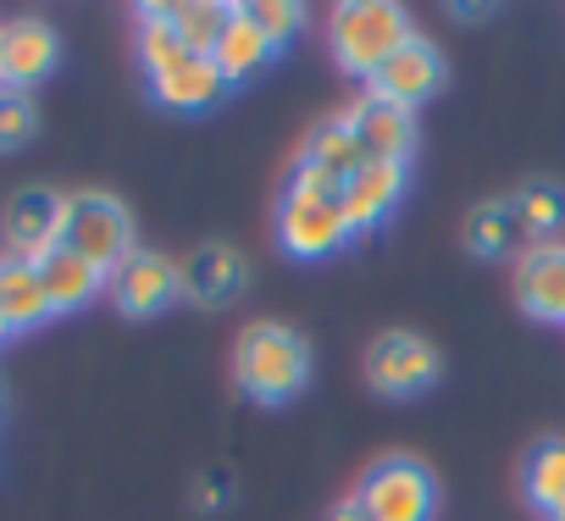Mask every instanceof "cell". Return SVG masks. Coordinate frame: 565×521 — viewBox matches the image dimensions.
Returning <instances> with one entry per match:
<instances>
[{
	"label": "cell",
	"mask_w": 565,
	"mask_h": 521,
	"mask_svg": "<svg viewBox=\"0 0 565 521\" xmlns=\"http://www.w3.org/2000/svg\"><path fill=\"white\" fill-rule=\"evenodd\" d=\"M233 378L249 400L260 405H282L295 400L306 383H311V350L295 328H277V322H255L238 333V350H233Z\"/></svg>",
	"instance_id": "cell-1"
},
{
	"label": "cell",
	"mask_w": 565,
	"mask_h": 521,
	"mask_svg": "<svg viewBox=\"0 0 565 521\" xmlns=\"http://www.w3.org/2000/svg\"><path fill=\"white\" fill-rule=\"evenodd\" d=\"M411 40H416V29H411L405 7H394V0H344V7L328 18L333 62L344 73H361V78H377L383 62Z\"/></svg>",
	"instance_id": "cell-2"
},
{
	"label": "cell",
	"mask_w": 565,
	"mask_h": 521,
	"mask_svg": "<svg viewBox=\"0 0 565 521\" xmlns=\"http://www.w3.org/2000/svg\"><path fill=\"white\" fill-rule=\"evenodd\" d=\"M56 244L73 249V255H84V260H95L100 273H111L122 255L139 249V244H134V216H128V205H122L117 194H95V189L62 194V233H56Z\"/></svg>",
	"instance_id": "cell-3"
},
{
	"label": "cell",
	"mask_w": 565,
	"mask_h": 521,
	"mask_svg": "<svg viewBox=\"0 0 565 521\" xmlns=\"http://www.w3.org/2000/svg\"><path fill=\"white\" fill-rule=\"evenodd\" d=\"M355 504L372 515V521H433L438 510V482L422 460H377L366 477H361V493Z\"/></svg>",
	"instance_id": "cell-4"
},
{
	"label": "cell",
	"mask_w": 565,
	"mask_h": 521,
	"mask_svg": "<svg viewBox=\"0 0 565 521\" xmlns=\"http://www.w3.org/2000/svg\"><path fill=\"white\" fill-rule=\"evenodd\" d=\"M355 238L344 200H317V194H282L277 200V244L300 260H328Z\"/></svg>",
	"instance_id": "cell-5"
},
{
	"label": "cell",
	"mask_w": 565,
	"mask_h": 521,
	"mask_svg": "<svg viewBox=\"0 0 565 521\" xmlns=\"http://www.w3.org/2000/svg\"><path fill=\"white\" fill-rule=\"evenodd\" d=\"M366 383L377 394H388V400H411V394H422V389L438 383V350L422 333L394 328V333L372 339V350H366Z\"/></svg>",
	"instance_id": "cell-6"
},
{
	"label": "cell",
	"mask_w": 565,
	"mask_h": 521,
	"mask_svg": "<svg viewBox=\"0 0 565 521\" xmlns=\"http://www.w3.org/2000/svg\"><path fill=\"white\" fill-rule=\"evenodd\" d=\"M106 295H111V306L122 317H156V311H167L183 295V278H178V267L167 255L134 249L106 273Z\"/></svg>",
	"instance_id": "cell-7"
},
{
	"label": "cell",
	"mask_w": 565,
	"mask_h": 521,
	"mask_svg": "<svg viewBox=\"0 0 565 521\" xmlns=\"http://www.w3.org/2000/svg\"><path fill=\"white\" fill-rule=\"evenodd\" d=\"M62 62V40L45 18H12L0 29V84L7 89H34L40 78H51V67Z\"/></svg>",
	"instance_id": "cell-8"
},
{
	"label": "cell",
	"mask_w": 565,
	"mask_h": 521,
	"mask_svg": "<svg viewBox=\"0 0 565 521\" xmlns=\"http://www.w3.org/2000/svg\"><path fill=\"white\" fill-rule=\"evenodd\" d=\"M178 278H183V300L216 311V306H233V300L244 295V284H249V260H244L233 244L211 238V244H200V249L183 260Z\"/></svg>",
	"instance_id": "cell-9"
},
{
	"label": "cell",
	"mask_w": 565,
	"mask_h": 521,
	"mask_svg": "<svg viewBox=\"0 0 565 521\" xmlns=\"http://www.w3.org/2000/svg\"><path fill=\"white\" fill-rule=\"evenodd\" d=\"M515 300L537 322H565V244H526L515 260Z\"/></svg>",
	"instance_id": "cell-10"
},
{
	"label": "cell",
	"mask_w": 565,
	"mask_h": 521,
	"mask_svg": "<svg viewBox=\"0 0 565 521\" xmlns=\"http://www.w3.org/2000/svg\"><path fill=\"white\" fill-rule=\"evenodd\" d=\"M444 89V56L416 34L411 45H399L388 62H383V73L372 78V95L377 100H394V106H422V100H433Z\"/></svg>",
	"instance_id": "cell-11"
},
{
	"label": "cell",
	"mask_w": 565,
	"mask_h": 521,
	"mask_svg": "<svg viewBox=\"0 0 565 521\" xmlns=\"http://www.w3.org/2000/svg\"><path fill=\"white\" fill-rule=\"evenodd\" d=\"M405 183H411V167L405 161H366L350 183H344V216L355 233H372L377 222L394 216V205L405 200Z\"/></svg>",
	"instance_id": "cell-12"
},
{
	"label": "cell",
	"mask_w": 565,
	"mask_h": 521,
	"mask_svg": "<svg viewBox=\"0 0 565 521\" xmlns=\"http://www.w3.org/2000/svg\"><path fill=\"white\" fill-rule=\"evenodd\" d=\"M344 123L355 128V139L366 145L372 161H405V167H411V150H416V117H411L405 106L366 95L361 106L344 111Z\"/></svg>",
	"instance_id": "cell-13"
},
{
	"label": "cell",
	"mask_w": 565,
	"mask_h": 521,
	"mask_svg": "<svg viewBox=\"0 0 565 521\" xmlns=\"http://www.w3.org/2000/svg\"><path fill=\"white\" fill-rule=\"evenodd\" d=\"M56 233H62V194L23 189L7 200V255L40 260L45 249H56Z\"/></svg>",
	"instance_id": "cell-14"
},
{
	"label": "cell",
	"mask_w": 565,
	"mask_h": 521,
	"mask_svg": "<svg viewBox=\"0 0 565 521\" xmlns=\"http://www.w3.org/2000/svg\"><path fill=\"white\" fill-rule=\"evenodd\" d=\"M40 284H45V300H51V317H67V311H84L95 295H106V273L95 267V260L73 255V249H45L40 260Z\"/></svg>",
	"instance_id": "cell-15"
},
{
	"label": "cell",
	"mask_w": 565,
	"mask_h": 521,
	"mask_svg": "<svg viewBox=\"0 0 565 521\" xmlns=\"http://www.w3.org/2000/svg\"><path fill=\"white\" fill-rule=\"evenodd\" d=\"M150 95L161 100V106H172V111H211L222 95H227V78H222V67L211 62V56H183V62H172L167 73H156L150 78Z\"/></svg>",
	"instance_id": "cell-16"
},
{
	"label": "cell",
	"mask_w": 565,
	"mask_h": 521,
	"mask_svg": "<svg viewBox=\"0 0 565 521\" xmlns=\"http://www.w3.org/2000/svg\"><path fill=\"white\" fill-rule=\"evenodd\" d=\"M45 317H51V300H45L40 267L18 255H0V322H7V333H29Z\"/></svg>",
	"instance_id": "cell-17"
},
{
	"label": "cell",
	"mask_w": 565,
	"mask_h": 521,
	"mask_svg": "<svg viewBox=\"0 0 565 521\" xmlns=\"http://www.w3.org/2000/svg\"><path fill=\"white\" fill-rule=\"evenodd\" d=\"M161 23H172V34L194 51V56H211L216 40L227 34L233 23V7H222V0H161V7H150Z\"/></svg>",
	"instance_id": "cell-18"
},
{
	"label": "cell",
	"mask_w": 565,
	"mask_h": 521,
	"mask_svg": "<svg viewBox=\"0 0 565 521\" xmlns=\"http://www.w3.org/2000/svg\"><path fill=\"white\" fill-rule=\"evenodd\" d=\"M271 56H277V45H271V40H266L238 7H233V23H227V34H222L216 51H211V62L222 67V78H227V84H249Z\"/></svg>",
	"instance_id": "cell-19"
},
{
	"label": "cell",
	"mask_w": 565,
	"mask_h": 521,
	"mask_svg": "<svg viewBox=\"0 0 565 521\" xmlns=\"http://www.w3.org/2000/svg\"><path fill=\"white\" fill-rule=\"evenodd\" d=\"M300 161H311V167H322L328 178H339V183H350L372 156H366V145L355 139V128L344 123V117H333V123H322L311 139H306V150H300Z\"/></svg>",
	"instance_id": "cell-20"
},
{
	"label": "cell",
	"mask_w": 565,
	"mask_h": 521,
	"mask_svg": "<svg viewBox=\"0 0 565 521\" xmlns=\"http://www.w3.org/2000/svg\"><path fill=\"white\" fill-rule=\"evenodd\" d=\"M526 238V227H521V216H515V205L510 200H488V205H471V216H466V244H471V255H510L515 244Z\"/></svg>",
	"instance_id": "cell-21"
},
{
	"label": "cell",
	"mask_w": 565,
	"mask_h": 521,
	"mask_svg": "<svg viewBox=\"0 0 565 521\" xmlns=\"http://www.w3.org/2000/svg\"><path fill=\"white\" fill-rule=\"evenodd\" d=\"M521 488H526V499H532L543 515H554V510L565 504V438H543V444L526 455Z\"/></svg>",
	"instance_id": "cell-22"
},
{
	"label": "cell",
	"mask_w": 565,
	"mask_h": 521,
	"mask_svg": "<svg viewBox=\"0 0 565 521\" xmlns=\"http://www.w3.org/2000/svg\"><path fill=\"white\" fill-rule=\"evenodd\" d=\"M515 216H521V227H526V238L537 233V244L548 238V233H559L565 227V189H554V183H526V189H515Z\"/></svg>",
	"instance_id": "cell-23"
},
{
	"label": "cell",
	"mask_w": 565,
	"mask_h": 521,
	"mask_svg": "<svg viewBox=\"0 0 565 521\" xmlns=\"http://www.w3.org/2000/svg\"><path fill=\"white\" fill-rule=\"evenodd\" d=\"M189 56V45L172 34V23H161L150 7H145V18H139V62H145V73L156 78V73H167L172 62H183Z\"/></svg>",
	"instance_id": "cell-24"
},
{
	"label": "cell",
	"mask_w": 565,
	"mask_h": 521,
	"mask_svg": "<svg viewBox=\"0 0 565 521\" xmlns=\"http://www.w3.org/2000/svg\"><path fill=\"white\" fill-rule=\"evenodd\" d=\"M238 12H244V18H249L277 51L306 29V7H295V0H249V7H238Z\"/></svg>",
	"instance_id": "cell-25"
},
{
	"label": "cell",
	"mask_w": 565,
	"mask_h": 521,
	"mask_svg": "<svg viewBox=\"0 0 565 521\" xmlns=\"http://www.w3.org/2000/svg\"><path fill=\"white\" fill-rule=\"evenodd\" d=\"M34 100L23 89H7L0 84V150H23L34 139Z\"/></svg>",
	"instance_id": "cell-26"
},
{
	"label": "cell",
	"mask_w": 565,
	"mask_h": 521,
	"mask_svg": "<svg viewBox=\"0 0 565 521\" xmlns=\"http://www.w3.org/2000/svg\"><path fill=\"white\" fill-rule=\"evenodd\" d=\"M227 493H233V477H227V471H211V477L200 482V504H205V510H211L216 499H227Z\"/></svg>",
	"instance_id": "cell-27"
},
{
	"label": "cell",
	"mask_w": 565,
	"mask_h": 521,
	"mask_svg": "<svg viewBox=\"0 0 565 521\" xmlns=\"http://www.w3.org/2000/svg\"><path fill=\"white\" fill-rule=\"evenodd\" d=\"M328 521H372V515H366V510H361V504L350 499V504H339V510H333Z\"/></svg>",
	"instance_id": "cell-28"
},
{
	"label": "cell",
	"mask_w": 565,
	"mask_h": 521,
	"mask_svg": "<svg viewBox=\"0 0 565 521\" xmlns=\"http://www.w3.org/2000/svg\"><path fill=\"white\" fill-rule=\"evenodd\" d=\"M548 521H565V504H559V510H554V515H548Z\"/></svg>",
	"instance_id": "cell-29"
},
{
	"label": "cell",
	"mask_w": 565,
	"mask_h": 521,
	"mask_svg": "<svg viewBox=\"0 0 565 521\" xmlns=\"http://www.w3.org/2000/svg\"><path fill=\"white\" fill-rule=\"evenodd\" d=\"M0 339H7V322H0Z\"/></svg>",
	"instance_id": "cell-30"
}]
</instances>
